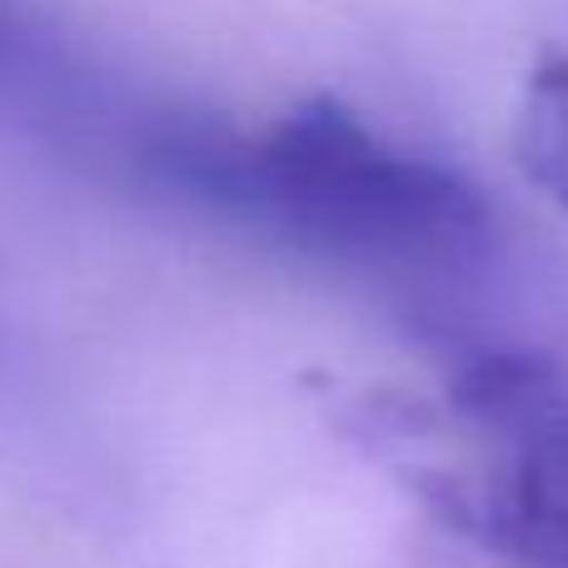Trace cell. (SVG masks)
I'll return each instance as SVG.
<instances>
[{
  "instance_id": "cell-3",
  "label": "cell",
  "mask_w": 568,
  "mask_h": 568,
  "mask_svg": "<svg viewBox=\"0 0 568 568\" xmlns=\"http://www.w3.org/2000/svg\"><path fill=\"white\" fill-rule=\"evenodd\" d=\"M509 150L519 160L524 180L568 215V55L549 50L529 65L514 100Z\"/></svg>"
},
{
  "instance_id": "cell-2",
  "label": "cell",
  "mask_w": 568,
  "mask_h": 568,
  "mask_svg": "<svg viewBox=\"0 0 568 568\" xmlns=\"http://www.w3.org/2000/svg\"><path fill=\"white\" fill-rule=\"evenodd\" d=\"M0 110L40 135L135 165L165 105L130 90L45 0H0Z\"/></svg>"
},
{
  "instance_id": "cell-1",
  "label": "cell",
  "mask_w": 568,
  "mask_h": 568,
  "mask_svg": "<svg viewBox=\"0 0 568 568\" xmlns=\"http://www.w3.org/2000/svg\"><path fill=\"white\" fill-rule=\"evenodd\" d=\"M135 175L280 245L379 275L459 270L494 230L464 170L399 145L329 95L265 125L165 105Z\"/></svg>"
}]
</instances>
